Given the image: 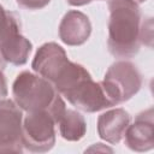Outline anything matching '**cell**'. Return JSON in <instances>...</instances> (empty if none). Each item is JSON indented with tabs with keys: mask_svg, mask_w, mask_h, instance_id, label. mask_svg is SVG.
<instances>
[{
	"mask_svg": "<svg viewBox=\"0 0 154 154\" xmlns=\"http://www.w3.org/2000/svg\"><path fill=\"white\" fill-rule=\"evenodd\" d=\"M108 40L109 53L116 58H131L141 46L142 16L134 0H108Z\"/></svg>",
	"mask_w": 154,
	"mask_h": 154,
	"instance_id": "obj_1",
	"label": "cell"
},
{
	"mask_svg": "<svg viewBox=\"0 0 154 154\" xmlns=\"http://www.w3.org/2000/svg\"><path fill=\"white\" fill-rule=\"evenodd\" d=\"M14 102L24 112L46 111L58 123L66 109L65 102L54 85L37 73L20 72L12 85Z\"/></svg>",
	"mask_w": 154,
	"mask_h": 154,
	"instance_id": "obj_2",
	"label": "cell"
},
{
	"mask_svg": "<svg viewBox=\"0 0 154 154\" xmlns=\"http://www.w3.org/2000/svg\"><path fill=\"white\" fill-rule=\"evenodd\" d=\"M101 87L113 106L130 100L142 87V76L138 69L128 60H119L112 64Z\"/></svg>",
	"mask_w": 154,
	"mask_h": 154,
	"instance_id": "obj_3",
	"label": "cell"
},
{
	"mask_svg": "<svg viewBox=\"0 0 154 154\" xmlns=\"http://www.w3.org/2000/svg\"><path fill=\"white\" fill-rule=\"evenodd\" d=\"M31 49V42L19 31L16 16L0 5V67L6 63L24 65Z\"/></svg>",
	"mask_w": 154,
	"mask_h": 154,
	"instance_id": "obj_4",
	"label": "cell"
},
{
	"mask_svg": "<svg viewBox=\"0 0 154 154\" xmlns=\"http://www.w3.org/2000/svg\"><path fill=\"white\" fill-rule=\"evenodd\" d=\"M55 120L46 111L26 112L23 117V146L32 153H45L55 144Z\"/></svg>",
	"mask_w": 154,
	"mask_h": 154,
	"instance_id": "obj_5",
	"label": "cell"
},
{
	"mask_svg": "<svg viewBox=\"0 0 154 154\" xmlns=\"http://www.w3.org/2000/svg\"><path fill=\"white\" fill-rule=\"evenodd\" d=\"M23 111L8 99L0 100V153H22Z\"/></svg>",
	"mask_w": 154,
	"mask_h": 154,
	"instance_id": "obj_6",
	"label": "cell"
},
{
	"mask_svg": "<svg viewBox=\"0 0 154 154\" xmlns=\"http://www.w3.org/2000/svg\"><path fill=\"white\" fill-rule=\"evenodd\" d=\"M63 96H65V99H67L72 106L88 113L99 112L113 106L106 96L101 83L93 81L90 75L79 81Z\"/></svg>",
	"mask_w": 154,
	"mask_h": 154,
	"instance_id": "obj_7",
	"label": "cell"
},
{
	"mask_svg": "<svg viewBox=\"0 0 154 154\" xmlns=\"http://www.w3.org/2000/svg\"><path fill=\"white\" fill-rule=\"evenodd\" d=\"M69 61L70 59L61 46L55 42H47L37 49L31 67L37 75L53 84Z\"/></svg>",
	"mask_w": 154,
	"mask_h": 154,
	"instance_id": "obj_8",
	"label": "cell"
},
{
	"mask_svg": "<svg viewBox=\"0 0 154 154\" xmlns=\"http://www.w3.org/2000/svg\"><path fill=\"white\" fill-rule=\"evenodd\" d=\"M153 108L141 112L132 124L125 130L124 141L128 148L134 152H148L154 147V120Z\"/></svg>",
	"mask_w": 154,
	"mask_h": 154,
	"instance_id": "obj_9",
	"label": "cell"
},
{
	"mask_svg": "<svg viewBox=\"0 0 154 154\" xmlns=\"http://www.w3.org/2000/svg\"><path fill=\"white\" fill-rule=\"evenodd\" d=\"M91 34V23L81 11H69L59 25V37L67 46H81Z\"/></svg>",
	"mask_w": 154,
	"mask_h": 154,
	"instance_id": "obj_10",
	"label": "cell"
},
{
	"mask_svg": "<svg viewBox=\"0 0 154 154\" xmlns=\"http://www.w3.org/2000/svg\"><path fill=\"white\" fill-rule=\"evenodd\" d=\"M130 122L131 117L124 108L109 109L99 116L97 134L103 141L108 143H119L123 140Z\"/></svg>",
	"mask_w": 154,
	"mask_h": 154,
	"instance_id": "obj_11",
	"label": "cell"
},
{
	"mask_svg": "<svg viewBox=\"0 0 154 154\" xmlns=\"http://www.w3.org/2000/svg\"><path fill=\"white\" fill-rule=\"evenodd\" d=\"M63 138L67 141H79L87 132V123L84 117L77 111L66 108L57 123Z\"/></svg>",
	"mask_w": 154,
	"mask_h": 154,
	"instance_id": "obj_12",
	"label": "cell"
},
{
	"mask_svg": "<svg viewBox=\"0 0 154 154\" xmlns=\"http://www.w3.org/2000/svg\"><path fill=\"white\" fill-rule=\"evenodd\" d=\"M153 37V20L152 18H148L147 20H142L141 24V43L152 46V38Z\"/></svg>",
	"mask_w": 154,
	"mask_h": 154,
	"instance_id": "obj_13",
	"label": "cell"
},
{
	"mask_svg": "<svg viewBox=\"0 0 154 154\" xmlns=\"http://www.w3.org/2000/svg\"><path fill=\"white\" fill-rule=\"evenodd\" d=\"M51 0H17V4L26 10H41Z\"/></svg>",
	"mask_w": 154,
	"mask_h": 154,
	"instance_id": "obj_14",
	"label": "cell"
},
{
	"mask_svg": "<svg viewBox=\"0 0 154 154\" xmlns=\"http://www.w3.org/2000/svg\"><path fill=\"white\" fill-rule=\"evenodd\" d=\"M66 1L71 6H83V5H87L94 0H66Z\"/></svg>",
	"mask_w": 154,
	"mask_h": 154,
	"instance_id": "obj_15",
	"label": "cell"
},
{
	"mask_svg": "<svg viewBox=\"0 0 154 154\" xmlns=\"http://www.w3.org/2000/svg\"><path fill=\"white\" fill-rule=\"evenodd\" d=\"M134 1H136L137 4H141V2H144V1H147V0H134Z\"/></svg>",
	"mask_w": 154,
	"mask_h": 154,
	"instance_id": "obj_16",
	"label": "cell"
}]
</instances>
